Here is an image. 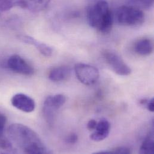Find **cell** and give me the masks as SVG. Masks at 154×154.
I'll return each instance as SVG.
<instances>
[{
    "mask_svg": "<svg viewBox=\"0 0 154 154\" xmlns=\"http://www.w3.org/2000/svg\"><path fill=\"white\" fill-rule=\"evenodd\" d=\"M8 134L11 141L24 153H49L38 134L29 127L21 124H13L8 127Z\"/></svg>",
    "mask_w": 154,
    "mask_h": 154,
    "instance_id": "obj_1",
    "label": "cell"
},
{
    "mask_svg": "<svg viewBox=\"0 0 154 154\" xmlns=\"http://www.w3.org/2000/svg\"><path fill=\"white\" fill-rule=\"evenodd\" d=\"M86 14L92 28L103 34L111 31L114 16L107 0H87Z\"/></svg>",
    "mask_w": 154,
    "mask_h": 154,
    "instance_id": "obj_2",
    "label": "cell"
},
{
    "mask_svg": "<svg viewBox=\"0 0 154 154\" xmlns=\"http://www.w3.org/2000/svg\"><path fill=\"white\" fill-rule=\"evenodd\" d=\"M115 17L119 24L127 26H139L145 22L143 11L130 5L119 7L115 11Z\"/></svg>",
    "mask_w": 154,
    "mask_h": 154,
    "instance_id": "obj_3",
    "label": "cell"
},
{
    "mask_svg": "<svg viewBox=\"0 0 154 154\" xmlns=\"http://www.w3.org/2000/svg\"><path fill=\"white\" fill-rule=\"evenodd\" d=\"M66 102V97L63 94H56L46 98L43 104V113L48 124L50 125L54 124L57 110L63 106Z\"/></svg>",
    "mask_w": 154,
    "mask_h": 154,
    "instance_id": "obj_4",
    "label": "cell"
},
{
    "mask_svg": "<svg viewBox=\"0 0 154 154\" xmlns=\"http://www.w3.org/2000/svg\"><path fill=\"white\" fill-rule=\"evenodd\" d=\"M103 57L107 64L117 75L127 76L131 75V68L125 63L118 54L113 51L107 49L103 52Z\"/></svg>",
    "mask_w": 154,
    "mask_h": 154,
    "instance_id": "obj_5",
    "label": "cell"
},
{
    "mask_svg": "<svg viewBox=\"0 0 154 154\" xmlns=\"http://www.w3.org/2000/svg\"><path fill=\"white\" fill-rule=\"evenodd\" d=\"M75 72L77 79L86 86L95 84L100 77L99 71L95 67L85 63L76 64Z\"/></svg>",
    "mask_w": 154,
    "mask_h": 154,
    "instance_id": "obj_6",
    "label": "cell"
},
{
    "mask_svg": "<svg viewBox=\"0 0 154 154\" xmlns=\"http://www.w3.org/2000/svg\"><path fill=\"white\" fill-rule=\"evenodd\" d=\"M7 67L14 73L23 76H32L34 73V68L22 57L18 55L11 56L7 62Z\"/></svg>",
    "mask_w": 154,
    "mask_h": 154,
    "instance_id": "obj_7",
    "label": "cell"
},
{
    "mask_svg": "<svg viewBox=\"0 0 154 154\" xmlns=\"http://www.w3.org/2000/svg\"><path fill=\"white\" fill-rule=\"evenodd\" d=\"M11 103L13 107L25 113L32 112L35 109L34 100L28 95L22 93L13 95Z\"/></svg>",
    "mask_w": 154,
    "mask_h": 154,
    "instance_id": "obj_8",
    "label": "cell"
},
{
    "mask_svg": "<svg viewBox=\"0 0 154 154\" xmlns=\"http://www.w3.org/2000/svg\"><path fill=\"white\" fill-rule=\"evenodd\" d=\"M110 131V124L106 119H101L98 122L94 131L91 134L90 139L94 142H101L106 139Z\"/></svg>",
    "mask_w": 154,
    "mask_h": 154,
    "instance_id": "obj_9",
    "label": "cell"
},
{
    "mask_svg": "<svg viewBox=\"0 0 154 154\" xmlns=\"http://www.w3.org/2000/svg\"><path fill=\"white\" fill-rule=\"evenodd\" d=\"M18 38L23 43L34 46L37 49V50L45 57H50L53 54V49L51 46L43 42L38 41L31 36L21 35H19Z\"/></svg>",
    "mask_w": 154,
    "mask_h": 154,
    "instance_id": "obj_10",
    "label": "cell"
},
{
    "mask_svg": "<svg viewBox=\"0 0 154 154\" xmlns=\"http://www.w3.org/2000/svg\"><path fill=\"white\" fill-rule=\"evenodd\" d=\"M154 45L152 40L148 38L138 40L134 45V51L140 56H148L153 52Z\"/></svg>",
    "mask_w": 154,
    "mask_h": 154,
    "instance_id": "obj_11",
    "label": "cell"
},
{
    "mask_svg": "<svg viewBox=\"0 0 154 154\" xmlns=\"http://www.w3.org/2000/svg\"><path fill=\"white\" fill-rule=\"evenodd\" d=\"M71 70L70 67L62 66L52 69L49 73V79L54 82H62L70 76Z\"/></svg>",
    "mask_w": 154,
    "mask_h": 154,
    "instance_id": "obj_12",
    "label": "cell"
},
{
    "mask_svg": "<svg viewBox=\"0 0 154 154\" xmlns=\"http://www.w3.org/2000/svg\"><path fill=\"white\" fill-rule=\"evenodd\" d=\"M14 7L28 8L27 3L25 0H0V14L1 13L10 10Z\"/></svg>",
    "mask_w": 154,
    "mask_h": 154,
    "instance_id": "obj_13",
    "label": "cell"
},
{
    "mask_svg": "<svg viewBox=\"0 0 154 154\" xmlns=\"http://www.w3.org/2000/svg\"><path fill=\"white\" fill-rule=\"evenodd\" d=\"M142 154H152L154 153V140L153 133H149L144 139L139 150Z\"/></svg>",
    "mask_w": 154,
    "mask_h": 154,
    "instance_id": "obj_14",
    "label": "cell"
},
{
    "mask_svg": "<svg viewBox=\"0 0 154 154\" xmlns=\"http://www.w3.org/2000/svg\"><path fill=\"white\" fill-rule=\"evenodd\" d=\"M28 5V8L32 11H38L45 9L51 0H25Z\"/></svg>",
    "mask_w": 154,
    "mask_h": 154,
    "instance_id": "obj_15",
    "label": "cell"
},
{
    "mask_svg": "<svg viewBox=\"0 0 154 154\" xmlns=\"http://www.w3.org/2000/svg\"><path fill=\"white\" fill-rule=\"evenodd\" d=\"M130 5L140 9H149L154 5V0H125Z\"/></svg>",
    "mask_w": 154,
    "mask_h": 154,
    "instance_id": "obj_16",
    "label": "cell"
},
{
    "mask_svg": "<svg viewBox=\"0 0 154 154\" xmlns=\"http://www.w3.org/2000/svg\"><path fill=\"white\" fill-rule=\"evenodd\" d=\"M131 153V151L129 148L125 146H119L115 148L112 150L101 151L97 152V154H129Z\"/></svg>",
    "mask_w": 154,
    "mask_h": 154,
    "instance_id": "obj_17",
    "label": "cell"
},
{
    "mask_svg": "<svg viewBox=\"0 0 154 154\" xmlns=\"http://www.w3.org/2000/svg\"><path fill=\"white\" fill-rule=\"evenodd\" d=\"M7 123V118L5 115L0 112V139L4 137V131Z\"/></svg>",
    "mask_w": 154,
    "mask_h": 154,
    "instance_id": "obj_18",
    "label": "cell"
},
{
    "mask_svg": "<svg viewBox=\"0 0 154 154\" xmlns=\"http://www.w3.org/2000/svg\"><path fill=\"white\" fill-rule=\"evenodd\" d=\"M78 140V136L76 133H71L66 138V142L69 144H75Z\"/></svg>",
    "mask_w": 154,
    "mask_h": 154,
    "instance_id": "obj_19",
    "label": "cell"
},
{
    "mask_svg": "<svg viewBox=\"0 0 154 154\" xmlns=\"http://www.w3.org/2000/svg\"><path fill=\"white\" fill-rule=\"evenodd\" d=\"M97 122L94 119H91L88 121L87 124V128L89 131H94L96 128Z\"/></svg>",
    "mask_w": 154,
    "mask_h": 154,
    "instance_id": "obj_20",
    "label": "cell"
},
{
    "mask_svg": "<svg viewBox=\"0 0 154 154\" xmlns=\"http://www.w3.org/2000/svg\"><path fill=\"white\" fill-rule=\"evenodd\" d=\"M146 107L147 109L151 112H154V98H152L151 100H148V102L146 104Z\"/></svg>",
    "mask_w": 154,
    "mask_h": 154,
    "instance_id": "obj_21",
    "label": "cell"
}]
</instances>
